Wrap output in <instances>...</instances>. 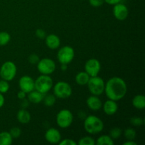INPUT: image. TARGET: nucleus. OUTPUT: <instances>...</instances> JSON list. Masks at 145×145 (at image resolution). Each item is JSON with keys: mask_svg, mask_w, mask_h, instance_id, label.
Returning <instances> with one entry per match:
<instances>
[{"mask_svg": "<svg viewBox=\"0 0 145 145\" xmlns=\"http://www.w3.org/2000/svg\"><path fill=\"white\" fill-rule=\"evenodd\" d=\"M123 145H137V143L134 140H127L125 142L123 143Z\"/></svg>", "mask_w": 145, "mask_h": 145, "instance_id": "58836bf2", "label": "nucleus"}, {"mask_svg": "<svg viewBox=\"0 0 145 145\" xmlns=\"http://www.w3.org/2000/svg\"><path fill=\"white\" fill-rule=\"evenodd\" d=\"M77 143L71 139H65L59 142V145H76Z\"/></svg>", "mask_w": 145, "mask_h": 145, "instance_id": "72a5a7b5", "label": "nucleus"}, {"mask_svg": "<svg viewBox=\"0 0 145 145\" xmlns=\"http://www.w3.org/2000/svg\"><path fill=\"white\" fill-rule=\"evenodd\" d=\"M78 144L79 145H95L96 144V142H95L94 139L92 138L91 137L89 136H86L80 140L78 142Z\"/></svg>", "mask_w": 145, "mask_h": 145, "instance_id": "393cba45", "label": "nucleus"}, {"mask_svg": "<svg viewBox=\"0 0 145 145\" xmlns=\"http://www.w3.org/2000/svg\"><path fill=\"white\" fill-rule=\"evenodd\" d=\"M21 107H22V108H25L28 107V105H29V101L26 100L25 99H23V100H21Z\"/></svg>", "mask_w": 145, "mask_h": 145, "instance_id": "e433bc0d", "label": "nucleus"}, {"mask_svg": "<svg viewBox=\"0 0 145 145\" xmlns=\"http://www.w3.org/2000/svg\"><path fill=\"white\" fill-rule=\"evenodd\" d=\"M97 145H113V140L109 135H101L97 139L96 142Z\"/></svg>", "mask_w": 145, "mask_h": 145, "instance_id": "4be33fe9", "label": "nucleus"}, {"mask_svg": "<svg viewBox=\"0 0 145 145\" xmlns=\"http://www.w3.org/2000/svg\"><path fill=\"white\" fill-rule=\"evenodd\" d=\"M133 106L135 108L142 110L145 108V97L143 95H137L135 96L132 101Z\"/></svg>", "mask_w": 145, "mask_h": 145, "instance_id": "aec40b11", "label": "nucleus"}, {"mask_svg": "<svg viewBox=\"0 0 145 145\" xmlns=\"http://www.w3.org/2000/svg\"><path fill=\"white\" fill-rule=\"evenodd\" d=\"M113 13L116 19L118 21H124L128 16L129 11L127 7L125 4L118 3L114 5Z\"/></svg>", "mask_w": 145, "mask_h": 145, "instance_id": "f8f14e48", "label": "nucleus"}, {"mask_svg": "<svg viewBox=\"0 0 145 145\" xmlns=\"http://www.w3.org/2000/svg\"><path fill=\"white\" fill-rule=\"evenodd\" d=\"M37 68L41 74L50 75L55 72L56 69L55 62L50 58H43L40 59L37 64Z\"/></svg>", "mask_w": 145, "mask_h": 145, "instance_id": "1a4fd4ad", "label": "nucleus"}, {"mask_svg": "<svg viewBox=\"0 0 145 145\" xmlns=\"http://www.w3.org/2000/svg\"><path fill=\"white\" fill-rule=\"evenodd\" d=\"M4 102H5V99H4V96H3V93H0V108L1 107H3L4 104Z\"/></svg>", "mask_w": 145, "mask_h": 145, "instance_id": "4c0bfd02", "label": "nucleus"}, {"mask_svg": "<svg viewBox=\"0 0 145 145\" xmlns=\"http://www.w3.org/2000/svg\"><path fill=\"white\" fill-rule=\"evenodd\" d=\"M86 105L89 109L93 111H97L100 110L103 106L101 99L97 96H94V95H92L88 98L86 100Z\"/></svg>", "mask_w": 145, "mask_h": 145, "instance_id": "4468645a", "label": "nucleus"}, {"mask_svg": "<svg viewBox=\"0 0 145 145\" xmlns=\"http://www.w3.org/2000/svg\"><path fill=\"white\" fill-rule=\"evenodd\" d=\"M18 86H19L20 90L28 93L35 89V81L30 76L25 75L19 79Z\"/></svg>", "mask_w": 145, "mask_h": 145, "instance_id": "9b49d317", "label": "nucleus"}, {"mask_svg": "<svg viewBox=\"0 0 145 145\" xmlns=\"http://www.w3.org/2000/svg\"><path fill=\"white\" fill-rule=\"evenodd\" d=\"M101 66L100 62L95 58H91L86 61L84 66L85 72L90 76H98L101 71Z\"/></svg>", "mask_w": 145, "mask_h": 145, "instance_id": "9d476101", "label": "nucleus"}, {"mask_svg": "<svg viewBox=\"0 0 145 145\" xmlns=\"http://www.w3.org/2000/svg\"><path fill=\"white\" fill-rule=\"evenodd\" d=\"M136 131L133 128H127L124 131V136L127 140H134L135 139Z\"/></svg>", "mask_w": 145, "mask_h": 145, "instance_id": "a878e982", "label": "nucleus"}, {"mask_svg": "<svg viewBox=\"0 0 145 145\" xmlns=\"http://www.w3.org/2000/svg\"><path fill=\"white\" fill-rule=\"evenodd\" d=\"M9 84L7 81L4 80V79L0 81V93H5L8 92V91L9 90Z\"/></svg>", "mask_w": 145, "mask_h": 145, "instance_id": "cd10ccee", "label": "nucleus"}, {"mask_svg": "<svg viewBox=\"0 0 145 145\" xmlns=\"http://www.w3.org/2000/svg\"><path fill=\"white\" fill-rule=\"evenodd\" d=\"M103 109V111L108 116H113L115 113H117L118 109V106L116 101L113 100L106 101L104 104L102 106Z\"/></svg>", "mask_w": 145, "mask_h": 145, "instance_id": "dca6fc26", "label": "nucleus"}, {"mask_svg": "<svg viewBox=\"0 0 145 145\" xmlns=\"http://www.w3.org/2000/svg\"><path fill=\"white\" fill-rule=\"evenodd\" d=\"M45 44L47 47L51 50L57 49L60 46V39L55 34H50L45 37Z\"/></svg>", "mask_w": 145, "mask_h": 145, "instance_id": "2eb2a0df", "label": "nucleus"}, {"mask_svg": "<svg viewBox=\"0 0 145 145\" xmlns=\"http://www.w3.org/2000/svg\"><path fill=\"white\" fill-rule=\"evenodd\" d=\"M130 123L134 126H141L144 125V120L141 117H133L130 119Z\"/></svg>", "mask_w": 145, "mask_h": 145, "instance_id": "c85d7f7f", "label": "nucleus"}, {"mask_svg": "<svg viewBox=\"0 0 145 145\" xmlns=\"http://www.w3.org/2000/svg\"><path fill=\"white\" fill-rule=\"evenodd\" d=\"M17 73V68L15 64L11 61H7L0 68V76L4 80L10 82L15 78Z\"/></svg>", "mask_w": 145, "mask_h": 145, "instance_id": "39448f33", "label": "nucleus"}, {"mask_svg": "<svg viewBox=\"0 0 145 145\" xmlns=\"http://www.w3.org/2000/svg\"><path fill=\"white\" fill-rule=\"evenodd\" d=\"M122 135V130L120 127H113V129L110 130L109 136L111 137L113 140L118 139Z\"/></svg>", "mask_w": 145, "mask_h": 145, "instance_id": "bb28decb", "label": "nucleus"}, {"mask_svg": "<svg viewBox=\"0 0 145 145\" xmlns=\"http://www.w3.org/2000/svg\"><path fill=\"white\" fill-rule=\"evenodd\" d=\"M86 85L92 95L99 96L104 92L105 82L103 79L99 76H90Z\"/></svg>", "mask_w": 145, "mask_h": 145, "instance_id": "20e7f679", "label": "nucleus"}, {"mask_svg": "<svg viewBox=\"0 0 145 145\" xmlns=\"http://www.w3.org/2000/svg\"><path fill=\"white\" fill-rule=\"evenodd\" d=\"M9 133L13 138H18V137H19L21 136V130L19 127H14L10 130Z\"/></svg>", "mask_w": 145, "mask_h": 145, "instance_id": "c756f323", "label": "nucleus"}, {"mask_svg": "<svg viewBox=\"0 0 145 145\" xmlns=\"http://www.w3.org/2000/svg\"><path fill=\"white\" fill-rule=\"evenodd\" d=\"M57 57L59 63L68 65L74 57V50L70 46H64L59 50Z\"/></svg>", "mask_w": 145, "mask_h": 145, "instance_id": "6e6552de", "label": "nucleus"}, {"mask_svg": "<svg viewBox=\"0 0 145 145\" xmlns=\"http://www.w3.org/2000/svg\"><path fill=\"white\" fill-rule=\"evenodd\" d=\"M44 104L47 107H52L56 102V96L52 94H48L43 97Z\"/></svg>", "mask_w": 145, "mask_h": 145, "instance_id": "5701e85b", "label": "nucleus"}, {"mask_svg": "<svg viewBox=\"0 0 145 145\" xmlns=\"http://www.w3.org/2000/svg\"><path fill=\"white\" fill-rule=\"evenodd\" d=\"M61 69L62 71H66L67 69V65H65V64H62L61 66Z\"/></svg>", "mask_w": 145, "mask_h": 145, "instance_id": "ea45409f", "label": "nucleus"}, {"mask_svg": "<svg viewBox=\"0 0 145 145\" xmlns=\"http://www.w3.org/2000/svg\"><path fill=\"white\" fill-rule=\"evenodd\" d=\"M26 94L27 93H25V92L20 90V91H18V93H17V96H18V99H20V100H23V99H25V97H26Z\"/></svg>", "mask_w": 145, "mask_h": 145, "instance_id": "f704fd0d", "label": "nucleus"}, {"mask_svg": "<svg viewBox=\"0 0 145 145\" xmlns=\"http://www.w3.org/2000/svg\"><path fill=\"white\" fill-rule=\"evenodd\" d=\"M90 79V76L86 72H80L75 76V82L80 86H84L87 84Z\"/></svg>", "mask_w": 145, "mask_h": 145, "instance_id": "6ab92c4d", "label": "nucleus"}, {"mask_svg": "<svg viewBox=\"0 0 145 145\" xmlns=\"http://www.w3.org/2000/svg\"><path fill=\"white\" fill-rule=\"evenodd\" d=\"M35 35H36L37 38H38L39 39H45V37H46V33L44 31L43 29H41V28H38L35 31Z\"/></svg>", "mask_w": 145, "mask_h": 145, "instance_id": "2f4dec72", "label": "nucleus"}, {"mask_svg": "<svg viewBox=\"0 0 145 145\" xmlns=\"http://www.w3.org/2000/svg\"><path fill=\"white\" fill-rule=\"evenodd\" d=\"M45 138L46 141L50 144H59L62 140L59 130L53 127H51L47 130L45 134Z\"/></svg>", "mask_w": 145, "mask_h": 145, "instance_id": "ddd939ff", "label": "nucleus"}, {"mask_svg": "<svg viewBox=\"0 0 145 145\" xmlns=\"http://www.w3.org/2000/svg\"><path fill=\"white\" fill-rule=\"evenodd\" d=\"M73 114L68 109H62L59 110L56 116V122L57 125L61 128H67L73 122Z\"/></svg>", "mask_w": 145, "mask_h": 145, "instance_id": "0eeeda50", "label": "nucleus"}, {"mask_svg": "<svg viewBox=\"0 0 145 145\" xmlns=\"http://www.w3.org/2000/svg\"><path fill=\"white\" fill-rule=\"evenodd\" d=\"M13 142V137L8 132L0 133V145H11Z\"/></svg>", "mask_w": 145, "mask_h": 145, "instance_id": "412c9836", "label": "nucleus"}, {"mask_svg": "<svg viewBox=\"0 0 145 145\" xmlns=\"http://www.w3.org/2000/svg\"><path fill=\"white\" fill-rule=\"evenodd\" d=\"M84 127L86 133L91 135H96L102 132L104 127V124L97 116L91 115L86 116L84 119Z\"/></svg>", "mask_w": 145, "mask_h": 145, "instance_id": "f03ea898", "label": "nucleus"}, {"mask_svg": "<svg viewBox=\"0 0 145 145\" xmlns=\"http://www.w3.org/2000/svg\"><path fill=\"white\" fill-rule=\"evenodd\" d=\"M89 4L93 7H99L104 3V0H89Z\"/></svg>", "mask_w": 145, "mask_h": 145, "instance_id": "473e14b6", "label": "nucleus"}, {"mask_svg": "<svg viewBox=\"0 0 145 145\" xmlns=\"http://www.w3.org/2000/svg\"><path fill=\"white\" fill-rule=\"evenodd\" d=\"M43 97L44 94L36 90L32 91L29 92L28 94V100L29 101V102L35 103V104H38L42 102L43 100Z\"/></svg>", "mask_w": 145, "mask_h": 145, "instance_id": "a211bd4d", "label": "nucleus"}, {"mask_svg": "<svg viewBox=\"0 0 145 145\" xmlns=\"http://www.w3.org/2000/svg\"><path fill=\"white\" fill-rule=\"evenodd\" d=\"M122 0H104V2L107 3L109 5H115L116 4L120 3Z\"/></svg>", "mask_w": 145, "mask_h": 145, "instance_id": "c9c22d12", "label": "nucleus"}, {"mask_svg": "<svg viewBox=\"0 0 145 145\" xmlns=\"http://www.w3.org/2000/svg\"><path fill=\"white\" fill-rule=\"evenodd\" d=\"M53 86V81L49 75L41 74L35 81V89L45 94L51 90Z\"/></svg>", "mask_w": 145, "mask_h": 145, "instance_id": "7ed1b4c3", "label": "nucleus"}, {"mask_svg": "<svg viewBox=\"0 0 145 145\" xmlns=\"http://www.w3.org/2000/svg\"><path fill=\"white\" fill-rule=\"evenodd\" d=\"M53 91L54 94L57 98L65 99L72 96V89L67 82H58L54 86Z\"/></svg>", "mask_w": 145, "mask_h": 145, "instance_id": "423d86ee", "label": "nucleus"}, {"mask_svg": "<svg viewBox=\"0 0 145 145\" xmlns=\"http://www.w3.org/2000/svg\"><path fill=\"white\" fill-rule=\"evenodd\" d=\"M127 91L125 82L118 76L112 77L105 84L104 92L108 99L118 101L125 97Z\"/></svg>", "mask_w": 145, "mask_h": 145, "instance_id": "f257e3e1", "label": "nucleus"}, {"mask_svg": "<svg viewBox=\"0 0 145 145\" xmlns=\"http://www.w3.org/2000/svg\"><path fill=\"white\" fill-rule=\"evenodd\" d=\"M39 60V57H38L36 54H31V55L28 57V62L31 64H32V65L38 64Z\"/></svg>", "mask_w": 145, "mask_h": 145, "instance_id": "7c9ffc66", "label": "nucleus"}, {"mask_svg": "<svg viewBox=\"0 0 145 145\" xmlns=\"http://www.w3.org/2000/svg\"><path fill=\"white\" fill-rule=\"evenodd\" d=\"M17 120L21 124H28L31 120V114L25 108L21 109L17 113Z\"/></svg>", "mask_w": 145, "mask_h": 145, "instance_id": "f3484780", "label": "nucleus"}, {"mask_svg": "<svg viewBox=\"0 0 145 145\" xmlns=\"http://www.w3.org/2000/svg\"><path fill=\"white\" fill-rule=\"evenodd\" d=\"M11 40V35L6 31L0 32V46L7 45Z\"/></svg>", "mask_w": 145, "mask_h": 145, "instance_id": "b1692460", "label": "nucleus"}]
</instances>
